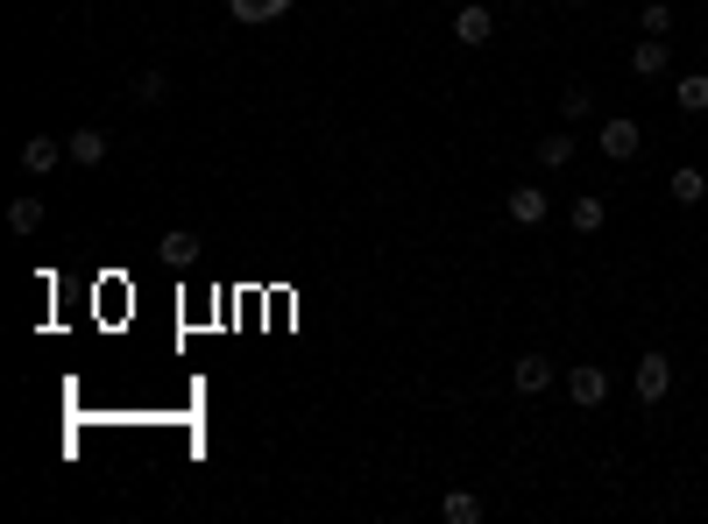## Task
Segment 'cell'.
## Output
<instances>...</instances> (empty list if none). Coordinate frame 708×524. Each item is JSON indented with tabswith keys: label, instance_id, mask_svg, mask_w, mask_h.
<instances>
[{
	"label": "cell",
	"instance_id": "obj_4",
	"mask_svg": "<svg viewBox=\"0 0 708 524\" xmlns=\"http://www.w3.org/2000/svg\"><path fill=\"white\" fill-rule=\"evenodd\" d=\"M65 156H71V149L57 142V135H28V142H22V171H28V177H50Z\"/></svg>",
	"mask_w": 708,
	"mask_h": 524
},
{
	"label": "cell",
	"instance_id": "obj_14",
	"mask_svg": "<svg viewBox=\"0 0 708 524\" xmlns=\"http://www.w3.org/2000/svg\"><path fill=\"white\" fill-rule=\"evenodd\" d=\"M673 100H681V114H708V71H687V79H673Z\"/></svg>",
	"mask_w": 708,
	"mask_h": 524
},
{
	"label": "cell",
	"instance_id": "obj_5",
	"mask_svg": "<svg viewBox=\"0 0 708 524\" xmlns=\"http://www.w3.org/2000/svg\"><path fill=\"white\" fill-rule=\"evenodd\" d=\"M503 213H510V220H518V228H538V220H546V213H553V199H546V191H538V185H510V199H503Z\"/></svg>",
	"mask_w": 708,
	"mask_h": 524
},
{
	"label": "cell",
	"instance_id": "obj_6",
	"mask_svg": "<svg viewBox=\"0 0 708 524\" xmlns=\"http://www.w3.org/2000/svg\"><path fill=\"white\" fill-rule=\"evenodd\" d=\"M454 36H461V43H468V50H481V43H489V36H496V14H489V8H481V0H468V8H461V14H454Z\"/></svg>",
	"mask_w": 708,
	"mask_h": 524
},
{
	"label": "cell",
	"instance_id": "obj_19",
	"mask_svg": "<svg viewBox=\"0 0 708 524\" xmlns=\"http://www.w3.org/2000/svg\"><path fill=\"white\" fill-rule=\"evenodd\" d=\"M638 28H645V36H673V8H666V0H652V8L638 14Z\"/></svg>",
	"mask_w": 708,
	"mask_h": 524
},
{
	"label": "cell",
	"instance_id": "obj_18",
	"mask_svg": "<svg viewBox=\"0 0 708 524\" xmlns=\"http://www.w3.org/2000/svg\"><path fill=\"white\" fill-rule=\"evenodd\" d=\"M8 228H14V234H36V228H43V199H14V206H8Z\"/></svg>",
	"mask_w": 708,
	"mask_h": 524
},
{
	"label": "cell",
	"instance_id": "obj_9",
	"mask_svg": "<svg viewBox=\"0 0 708 524\" xmlns=\"http://www.w3.org/2000/svg\"><path fill=\"white\" fill-rule=\"evenodd\" d=\"M510 383H518L524 397L553 391V362H546V354H518V369H510Z\"/></svg>",
	"mask_w": 708,
	"mask_h": 524
},
{
	"label": "cell",
	"instance_id": "obj_17",
	"mask_svg": "<svg viewBox=\"0 0 708 524\" xmlns=\"http://www.w3.org/2000/svg\"><path fill=\"white\" fill-rule=\"evenodd\" d=\"M228 8H234V22H277L291 0H228Z\"/></svg>",
	"mask_w": 708,
	"mask_h": 524
},
{
	"label": "cell",
	"instance_id": "obj_11",
	"mask_svg": "<svg viewBox=\"0 0 708 524\" xmlns=\"http://www.w3.org/2000/svg\"><path fill=\"white\" fill-rule=\"evenodd\" d=\"M602 220H610V206H602L595 191H581V199L567 206V228H574V234H602Z\"/></svg>",
	"mask_w": 708,
	"mask_h": 524
},
{
	"label": "cell",
	"instance_id": "obj_13",
	"mask_svg": "<svg viewBox=\"0 0 708 524\" xmlns=\"http://www.w3.org/2000/svg\"><path fill=\"white\" fill-rule=\"evenodd\" d=\"M532 156H538V171H567L574 163V135H538Z\"/></svg>",
	"mask_w": 708,
	"mask_h": 524
},
{
	"label": "cell",
	"instance_id": "obj_8",
	"mask_svg": "<svg viewBox=\"0 0 708 524\" xmlns=\"http://www.w3.org/2000/svg\"><path fill=\"white\" fill-rule=\"evenodd\" d=\"M71 163H79V171H100V163H107V135L100 128H71Z\"/></svg>",
	"mask_w": 708,
	"mask_h": 524
},
{
	"label": "cell",
	"instance_id": "obj_10",
	"mask_svg": "<svg viewBox=\"0 0 708 524\" xmlns=\"http://www.w3.org/2000/svg\"><path fill=\"white\" fill-rule=\"evenodd\" d=\"M156 256L171 263V269H191V263H199V234H191V228H171V234L156 242Z\"/></svg>",
	"mask_w": 708,
	"mask_h": 524
},
{
	"label": "cell",
	"instance_id": "obj_21",
	"mask_svg": "<svg viewBox=\"0 0 708 524\" xmlns=\"http://www.w3.org/2000/svg\"><path fill=\"white\" fill-rule=\"evenodd\" d=\"M560 8H581V0H560Z\"/></svg>",
	"mask_w": 708,
	"mask_h": 524
},
{
	"label": "cell",
	"instance_id": "obj_1",
	"mask_svg": "<svg viewBox=\"0 0 708 524\" xmlns=\"http://www.w3.org/2000/svg\"><path fill=\"white\" fill-rule=\"evenodd\" d=\"M595 149H602V156H610V163H630V156H638V149H645V128L630 121V114H610V121L595 128Z\"/></svg>",
	"mask_w": 708,
	"mask_h": 524
},
{
	"label": "cell",
	"instance_id": "obj_15",
	"mask_svg": "<svg viewBox=\"0 0 708 524\" xmlns=\"http://www.w3.org/2000/svg\"><path fill=\"white\" fill-rule=\"evenodd\" d=\"M440 517L446 524H481V497H468V489H446V497H440Z\"/></svg>",
	"mask_w": 708,
	"mask_h": 524
},
{
	"label": "cell",
	"instance_id": "obj_7",
	"mask_svg": "<svg viewBox=\"0 0 708 524\" xmlns=\"http://www.w3.org/2000/svg\"><path fill=\"white\" fill-rule=\"evenodd\" d=\"M630 71H638V79H666V71H673V50H666V36H645L638 50H630Z\"/></svg>",
	"mask_w": 708,
	"mask_h": 524
},
{
	"label": "cell",
	"instance_id": "obj_12",
	"mask_svg": "<svg viewBox=\"0 0 708 524\" xmlns=\"http://www.w3.org/2000/svg\"><path fill=\"white\" fill-rule=\"evenodd\" d=\"M666 191H673V206H701L708 199V177L695 171V163H681V171L666 177Z\"/></svg>",
	"mask_w": 708,
	"mask_h": 524
},
{
	"label": "cell",
	"instance_id": "obj_2",
	"mask_svg": "<svg viewBox=\"0 0 708 524\" xmlns=\"http://www.w3.org/2000/svg\"><path fill=\"white\" fill-rule=\"evenodd\" d=\"M638 404H666V391H673V362L666 354H638Z\"/></svg>",
	"mask_w": 708,
	"mask_h": 524
},
{
	"label": "cell",
	"instance_id": "obj_3",
	"mask_svg": "<svg viewBox=\"0 0 708 524\" xmlns=\"http://www.w3.org/2000/svg\"><path fill=\"white\" fill-rule=\"evenodd\" d=\"M567 397L581 404V411H602L610 404V369H595V362H581L574 376H567Z\"/></svg>",
	"mask_w": 708,
	"mask_h": 524
},
{
	"label": "cell",
	"instance_id": "obj_20",
	"mask_svg": "<svg viewBox=\"0 0 708 524\" xmlns=\"http://www.w3.org/2000/svg\"><path fill=\"white\" fill-rule=\"evenodd\" d=\"M589 107H595L589 85H567V93H560V114H567V121H589Z\"/></svg>",
	"mask_w": 708,
	"mask_h": 524
},
{
	"label": "cell",
	"instance_id": "obj_16",
	"mask_svg": "<svg viewBox=\"0 0 708 524\" xmlns=\"http://www.w3.org/2000/svg\"><path fill=\"white\" fill-rule=\"evenodd\" d=\"M128 93H135V107H163V100H171V79H163V71H142Z\"/></svg>",
	"mask_w": 708,
	"mask_h": 524
}]
</instances>
